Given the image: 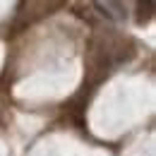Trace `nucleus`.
Masks as SVG:
<instances>
[{
	"mask_svg": "<svg viewBox=\"0 0 156 156\" xmlns=\"http://www.w3.org/2000/svg\"><path fill=\"white\" fill-rule=\"evenodd\" d=\"M137 22L142 24V22H147L149 17H151V12H154V5L151 2H137Z\"/></svg>",
	"mask_w": 156,
	"mask_h": 156,
	"instance_id": "obj_1",
	"label": "nucleus"
}]
</instances>
